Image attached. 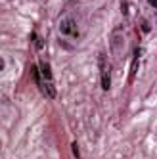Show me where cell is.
Returning <instances> with one entry per match:
<instances>
[{
  "label": "cell",
  "mask_w": 157,
  "mask_h": 159,
  "mask_svg": "<svg viewBox=\"0 0 157 159\" xmlns=\"http://www.w3.org/2000/svg\"><path fill=\"white\" fill-rule=\"evenodd\" d=\"M33 77L37 81V86L38 90L50 100L56 98V86H54V75H52V67L46 60H40L37 67H33Z\"/></svg>",
  "instance_id": "1"
},
{
  "label": "cell",
  "mask_w": 157,
  "mask_h": 159,
  "mask_svg": "<svg viewBox=\"0 0 157 159\" xmlns=\"http://www.w3.org/2000/svg\"><path fill=\"white\" fill-rule=\"evenodd\" d=\"M58 33H60L61 40H78L81 25H78V19L75 17V14L67 12L58 19Z\"/></svg>",
  "instance_id": "2"
},
{
  "label": "cell",
  "mask_w": 157,
  "mask_h": 159,
  "mask_svg": "<svg viewBox=\"0 0 157 159\" xmlns=\"http://www.w3.org/2000/svg\"><path fill=\"white\" fill-rule=\"evenodd\" d=\"M125 46H127V33H125V27L119 25V27H115L111 31L109 50H111V54H113L115 58H119V56H123V52H125Z\"/></svg>",
  "instance_id": "3"
},
{
  "label": "cell",
  "mask_w": 157,
  "mask_h": 159,
  "mask_svg": "<svg viewBox=\"0 0 157 159\" xmlns=\"http://www.w3.org/2000/svg\"><path fill=\"white\" fill-rule=\"evenodd\" d=\"M100 84L105 92L111 88V65L105 54H100Z\"/></svg>",
  "instance_id": "4"
},
{
  "label": "cell",
  "mask_w": 157,
  "mask_h": 159,
  "mask_svg": "<svg viewBox=\"0 0 157 159\" xmlns=\"http://www.w3.org/2000/svg\"><path fill=\"white\" fill-rule=\"evenodd\" d=\"M140 56H142V50L136 48V52H134V60H132V65H130V83L134 81V77H136L138 65H140Z\"/></svg>",
  "instance_id": "5"
},
{
  "label": "cell",
  "mask_w": 157,
  "mask_h": 159,
  "mask_svg": "<svg viewBox=\"0 0 157 159\" xmlns=\"http://www.w3.org/2000/svg\"><path fill=\"white\" fill-rule=\"evenodd\" d=\"M142 31H144V33H150V31H151V27H150V21L142 19Z\"/></svg>",
  "instance_id": "6"
},
{
  "label": "cell",
  "mask_w": 157,
  "mask_h": 159,
  "mask_svg": "<svg viewBox=\"0 0 157 159\" xmlns=\"http://www.w3.org/2000/svg\"><path fill=\"white\" fill-rule=\"evenodd\" d=\"M146 2H148V6H150V8L157 10V0H146Z\"/></svg>",
  "instance_id": "7"
}]
</instances>
